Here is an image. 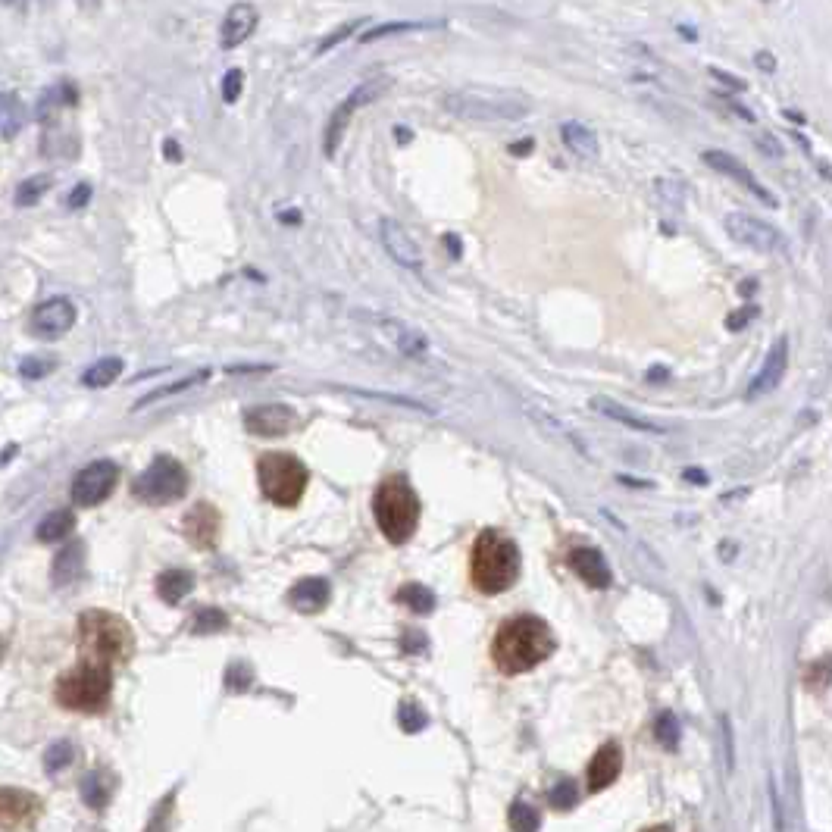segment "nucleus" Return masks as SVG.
<instances>
[{
  "label": "nucleus",
  "mask_w": 832,
  "mask_h": 832,
  "mask_svg": "<svg viewBox=\"0 0 832 832\" xmlns=\"http://www.w3.org/2000/svg\"><path fill=\"white\" fill-rule=\"evenodd\" d=\"M557 642H554V632L542 617H513L507 623H501L495 642H492V660L495 667L507 676H517V673H529L535 670L542 660H548L554 654Z\"/></svg>",
  "instance_id": "nucleus-1"
},
{
  "label": "nucleus",
  "mask_w": 832,
  "mask_h": 832,
  "mask_svg": "<svg viewBox=\"0 0 832 832\" xmlns=\"http://www.w3.org/2000/svg\"><path fill=\"white\" fill-rule=\"evenodd\" d=\"M520 576V551L498 529H482L470 551V579L482 595L507 592Z\"/></svg>",
  "instance_id": "nucleus-2"
},
{
  "label": "nucleus",
  "mask_w": 832,
  "mask_h": 832,
  "mask_svg": "<svg viewBox=\"0 0 832 832\" xmlns=\"http://www.w3.org/2000/svg\"><path fill=\"white\" fill-rule=\"evenodd\" d=\"M445 110L467 122H520L532 113V101L523 91L507 88H460L445 94Z\"/></svg>",
  "instance_id": "nucleus-3"
},
{
  "label": "nucleus",
  "mask_w": 832,
  "mask_h": 832,
  "mask_svg": "<svg viewBox=\"0 0 832 832\" xmlns=\"http://www.w3.org/2000/svg\"><path fill=\"white\" fill-rule=\"evenodd\" d=\"M373 517L391 545H407L413 538L416 526H420V498L401 473L379 482L373 495Z\"/></svg>",
  "instance_id": "nucleus-4"
},
{
  "label": "nucleus",
  "mask_w": 832,
  "mask_h": 832,
  "mask_svg": "<svg viewBox=\"0 0 832 832\" xmlns=\"http://www.w3.org/2000/svg\"><path fill=\"white\" fill-rule=\"evenodd\" d=\"M79 639H82V648L91 664H101V667L122 664V660H129L135 651L129 623L110 614V610H88V614H82Z\"/></svg>",
  "instance_id": "nucleus-5"
},
{
  "label": "nucleus",
  "mask_w": 832,
  "mask_h": 832,
  "mask_svg": "<svg viewBox=\"0 0 832 832\" xmlns=\"http://www.w3.org/2000/svg\"><path fill=\"white\" fill-rule=\"evenodd\" d=\"M110 692H113V676L110 667L101 664H79L76 670H69L57 679V701L66 707V711H79V714H101L110 704Z\"/></svg>",
  "instance_id": "nucleus-6"
},
{
  "label": "nucleus",
  "mask_w": 832,
  "mask_h": 832,
  "mask_svg": "<svg viewBox=\"0 0 832 832\" xmlns=\"http://www.w3.org/2000/svg\"><path fill=\"white\" fill-rule=\"evenodd\" d=\"M257 482L266 501L276 507H295L310 485V470L295 454H263L257 460Z\"/></svg>",
  "instance_id": "nucleus-7"
},
{
  "label": "nucleus",
  "mask_w": 832,
  "mask_h": 832,
  "mask_svg": "<svg viewBox=\"0 0 832 832\" xmlns=\"http://www.w3.org/2000/svg\"><path fill=\"white\" fill-rule=\"evenodd\" d=\"M188 492V473L185 467L169 454L151 460V467L132 482V495L144 504H173Z\"/></svg>",
  "instance_id": "nucleus-8"
},
{
  "label": "nucleus",
  "mask_w": 832,
  "mask_h": 832,
  "mask_svg": "<svg viewBox=\"0 0 832 832\" xmlns=\"http://www.w3.org/2000/svg\"><path fill=\"white\" fill-rule=\"evenodd\" d=\"M388 88H391V79H388V76H373V79H366L363 85H357V88L345 97V101H341V104L335 107V113H332V119H329V126H326V135H323V148H326L329 157H335L341 138H345V129H348L351 116H354L360 107L379 101V97H382Z\"/></svg>",
  "instance_id": "nucleus-9"
},
{
  "label": "nucleus",
  "mask_w": 832,
  "mask_h": 832,
  "mask_svg": "<svg viewBox=\"0 0 832 832\" xmlns=\"http://www.w3.org/2000/svg\"><path fill=\"white\" fill-rule=\"evenodd\" d=\"M119 482V467L113 460H94L88 467H82L72 479V501L79 507H97L113 495V488Z\"/></svg>",
  "instance_id": "nucleus-10"
},
{
  "label": "nucleus",
  "mask_w": 832,
  "mask_h": 832,
  "mask_svg": "<svg viewBox=\"0 0 832 832\" xmlns=\"http://www.w3.org/2000/svg\"><path fill=\"white\" fill-rule=\"evenodd\" d=\"M726 232L751 251H779L782 254L789 248L786 238H782V232L776 226L764 223V219H757L751 213H729L726 216Z\"/></svg>",
  "instance_id": "nucleus-11"
},
{
  "label": "nucleus",
  "mask_w": 832,
  "mask_h": 832,
  "mask_svg": "<svg viewBox=\"0 0 832 832\" xmlns=\"http://www.w3.org/2000/svg\"><path fill=\"white\" fill-rule=\"evenodd\" d=\"M76 326V304L69 298L41 301L29 316V332L41 341H57Z\"/></svg>",
  "instance_id": "nucleus-12"
},
{
  "label": "nucleus",
  "mask_w": 832,
  "mask_h": 832,
  "mask_svg": "<svg viewBox=\"0 0 832 832\" xmlns=\"http://www.w3.org/2000/svg\"><path fill=\"white\" fill-rule=\"evenodd\" d=\"M298 423L295 407L288 404H260V407H248L244 410V429L251 435H263V438H279L285 432H291Z\"/></svg>",
  "instance_id": "nucleus-13"
},
{
  "label": "nucleus",
  "mask_w": 832,
  "mask_h": 832,
  "mask_svg": "<svg viewBox=\"0 0 832 832\" xmlns=\"http://www.w3.org/2000/svg\"><path fill=\"white\" fill-rule=\"evenodd\" d=\"M379 235L388 257L395 260L398 266L410 269V273H423V251L420 244L410 238V232L398 223V219H382L379 223Z\"/></svg>",
  "instance_id": "nucleus-14"
},
{
  "label": "nucleus",
  "mask_w": 832,
  "mask_h": 832,
  "mask_svg": "<svg viewBox=\"0 0 832 832\" xmlns=\"http://www.w3.org/2000/svg\"><path fill=\"white\" fill-rule=\"evenodd\" d=\"M701 160L711 166V169H717V173H723V176H729V179H736L739 185H745L754 198H761L767 207H776L779 201H776V194L767 188V185H761V179H754V173L751 169L739 160V157H732V154H726V151H704L701 154Z\"/></svg>",
  "instance_id": "nucleus-15"
},
{
  "label": "nucleus",
  "mask_w": 832,
  "mask_h": 832,
  "mask_svg": "<svg viewBox=\"0 0 832 832\" xmlns=\"http://www.w3.org/2000/svg\"><path fill=\"white\" fill-rule=\"evenodd\" d=\"M182 526H185V535H188V542L194 548L210 551L219 542V526H223V517H219V510L213 504L201 501V504H194L185 513V523Z\"/></svg>",
  "instance_id": "nucleus-16"
},
{
  "label": "nucleus",
  "mask_w": 832,
  "mask_h": 832,
  "mask_svg": "<svg viewBox=\"0 0 832 832\" xmlns=\"http://www.w3.org/2000/svg\"><path fill=\"white\" fill-rule=\"evenodd\" d=\"M41 811V801L32 792H22V789H0V829H22L35 823Z\"/></svg>",
  "instance_id": "nucleus-17"
},
{
  "label": "nucleus",
  "mask_w": 832,
  "mask_h": 832,
  "mask_svg": "<svg viewBox=\"0 0 832 832\" xmlns=\"http://www.w3.org/2000/svg\"><path fill=\"white\" fill-rule=\"evenodd\" d=\"M786 370H789V338L782 335V338L773 341V348H770V354L761 366V373H757L754 382L748 385V398L776 391L782 385V379H786Z\"/></svg>",
  "instance_id": "nucleus-18"
},
{
  "label": "nucleus",
  "mask_w": 832,
  "mask_h": 832,
  "mask_svg": "<svg viewBox=\"0 0 832 832\" xmlns=\"http://www.w3.org/2000/svg\"><path fill=\"white\" fill-rule=\"evenodd\" d=\"M567 564L589 589H610V582H614V573H610L607 560L598 548H573Z\"/></svg>",
  "instance_id": "nucleus-19"
},
{
  "label": "nucleus",
  "mask_w": 832,
  "mask_h": 832,
  "mask_svg": "<svg viewBox=\"0 0 832 832\" xmlns=\"http://www.w3.org/2000/svg\"><path fill=\"white\" fill-rule=\"evenodd\" d=\"M257 26H260V10L254 4H235L223 19V29H219L223 51H235L238 44H244L254 35Z\"/></svg>",
  "instance_id": "nucleus-20"
},
{
  "label": "nucleus",
  "mask_w": 832,
  "mask_h": 832,
  "mask_svg": "<svg viewBox=\"0 0 832 832\" xmlns=\"http://www.w3.org/2000/svg\"><path fill=\"white\" fill-rule=\"evenodd\" d=\"M379 329L391 345H395L398 354L413 357V360H423L429 354V341L416 326H407V323L395 320V316H385V320H379Z\"/></svg>",
  "instance_id": "nucleus-21"
},
{
  "label": "nucleus",
  "mask_w": 832,
  "mask_h": 832,
  "mask_svg": "<svg viewBox=\"0 0 832 832\" xmlns=\"http://www.w3.org/2000/svg\"><path fill=\"white\" fill-rule=\"evenodd\" d=\"M329 598H332V585L323 576H307L291 585V592H288V604L301 610V614H320V610L329 604Z\"/></svg>",
  "instance_id": "nucleus-22"
},
{
  "label": "nucleus",
  "mask_w": 832,
  "mask_h": 832,
  "mask_svg": "<svg viewBox=\"0 0 832 832\" xmlns=\"http://www.w3.org/2000/svg\"><path fill=\"white\" fill-rule=\"evenodd\" d=\"M623 770V751L617 742H607L595 751L592 764H589V789L592 792H604L607 786H614Z\"/></svg>",
  "instance_id": "nucleus-23"
},
{
  "label": "nucleus",
  "mask_w": 832,
  "mask_h": 832,
  "mask_svg": "<svg viewBox=\"0 0 832 832\" xmlns=\"http://www.w3.org/2000/svg\"><path fill=\"white\" fill-rule=\"evenodd\" d=\"M589 404H592L595 413L607 416V420H614V423H623L626 429L648 432V435H664V432H667V426H657V423H651V420H642V416H635L632 410H626L623 404L610 401V398H592Z\"/></svg>",
  "instance_id": "nucleus-24"
},
{
  "label": "nucleus",
  "mask_w": 832,
  "mask_h": 832,
  "mask_svg": "<svg viewBox=\"0 0 832 832\" xmlns=\"http://www.w3.org/2000/svg\"><path fill=\"white\" fill-rule=\"evenodd\" d=\"M85 570V545L82 542H69L57 551L54 557V570H51V579L57 589H63V585H69L72 579H79Z\"/></svg>",
  "instance_id": "nucleus-25"
},
{
  "label": "nucleus",
  "mask_w": 832,
  "mask_h": 832,
  "mask_svg": "<svg viewBox=\"0 0 832 832\" xmlns=\"http://www.w3.org/2000/svg\"><path fill=\"white\" fill-rule=\"evenodd\" d=\"M560 135H564V141H567V148L573 151V154H579V157H589V160H595L598 157V135L585 126V122H576V119H570V122H564V126H560Z\"/></svg>",
  "instance_id": "nucleus-26"
},
{
  "label": "nucleus",
  "mask_w": 832,
  "mask_h": 832,
  "mask_svg": "<svg viewBox=\"0 0 832 832\" xmlns=\"http://www.w3.org/2000/svg\"><path fill=\"white\" fill-rule=\"evenodd\" d=\"M72 529H76V513H72V510H54V513H47V517L38 523L35 535H38V542L51 545V542H63V538H69Z\"/></svg>",
  "instance_id": "nucleus-27"
},
{
  "label": "nucleus",
  "mask_w": 832,
  "mask_h": 832,
  "mask_svg": "<svg viewBox=\"0 0 832 832\" xmlns=\"http://www.w3.org/2000/svg\"><path fill=\"white\" fill-rule=\"evenodd\" d=\"M191 589H194V573L188 570H166L157 576V595L166 604H179L185 595H191Z\"/></svg>",
  "instance_id": "nucleus-28"
},
{
  "label": "nucleus",
  "mask_w": 832,
  "mask_h": 832,
  "mask_svg": "<svg viewBox=\"0 0 832 832\" xmlns=\"http://www.w3.org/2000/svg\"><path fill=\"white\" fill-rule=\"evenodd\" d=\"M22 126H26V107H22L19 94H0V132H4V138H16Z\"/></svg>",
  "instance_id": "nucleus-29"
},
{
  "label": "nucleus",
  "mask_w": 832,
  "mask_h": 832,
  "mask_svg": "<svg viewBox=\"0 0 832 832\" xmlns=\"http://www.w3.org/2000/svg\"><path fill=\"white\" fill-rule=\"evenodd\" d=\"M119 376H122V360L119 357H104V360H97L94 366H88L85 376H82V385H88V388H107Z\"/></svg>",
  "instance_id": "nucleus-30"
},
{
  "label": "nucleus",
  "mask_w": 832,
  "mask_h": 832,
  "mask_svg": "<svg viewBox=\"0 0 832 832\" xmlns=\"http://www.w3.org/2000/svg\"><path fill=\"white\" fill-rule=\"evenodd\" d=\"M207 379H210V370H198V373H191V376H185V379H176V382H169V385H160L157 391H151V395H144V398L135 404V410L148 407V404H154V401H163V398H169V395H182V391H188V388H194V385H201V382H207Z\"/></svg>",
  "instance_id": "nucleus-31"
},
{
  "label": "nucleus",
  "mask_w": 832,
  "mask_h": 832,
  "mask_svg": "<svg viewBox=\"0 0 832 832\" xmlns=\"http://www.w3.org/2000/svg\"><path fill=\"white\" fill-rule=\"evenodd\" d=\"M398 601H401L404 607H410L413 614H420V617H426V614H432V610H435V595L426 589V585H420V582L401 585V589H398Z\"/></svg>",
  "instance_id": "nucleus-32"
},
{
  "label": "nucleus",
  "mask_w": 832,
  "mask_h": 832,
  "mask_svg": "<svg viewBox=\"0 0 832 832\" xmlns=\"http://www.w3.org/2000/svg\"><path fill=\"white\" fill-rule=\"evenodd\" d=\"M51 185H54V176H51V173L29 176L26 182H22V185L16 188V204H19V207H32V204H38V201L44 198V194L51 191Z\"/></svg>",
  "instance_id": "nucleus-33"
},
{
  "label": "nucleus",
  "mask_w": 832,
  "mask_h": 832,
  "mask_svg": "<svg viewBox=\"0 0 832 832\" xmlns=\"http://www.w3.org/2000/svg\"><path fill=\"white\" fill-rule=\"evenodd\" d=\"M226 626H229V617L223 614V610L204 607V610H198V617H194L191 632H194V635H207V632H223Z\"/></svg>",
  "instance_id": "nucleus-34"
},
{
  "label": "nucleus",
  "mask_w": 832,
  "mask_h": 832,
  "mask_svg": "<svg viewBox=\"0 0 832 832\" xmlns=\"http://www.w3.org/2000/svg\"><path fill=\"white\" fill-rule=\"evenodd\" d=\"M82 798L94 807V811H101V807L110 801V786L101 779V773H91L82 782Z\"/></svg>",
  "instance_id": "nucleus-35"
},
{
  "label": "nucleus",
  "mask_w": 832,
  "mask_h": 832,
  "mask_svg": "<svg viewBox=\"0 0 832 832\" xmlns=\"http://www.w3.org/2000/svg\"><path fill=\"white\" fill-rule=\"evenodd\" d=\"M507 817H510L513 832H538V823H542V817H538L535 807H529V804H523V801L513 804Z\"/></svg>",
  "instance_id": "nucleus-36"
},
{
  "label": "nucleus",
  "mask_w": 832,
  "mask_h": 832,
  "mask_svg": "<svg viewBox=\"0 0 832 832\" xmlns=\"http://www.w3.org/2000/svg\"><path fill=\"white\" fill-rule=\"evenodd\" d=\"M654 736H657V742L664 745V748H676L679 745V720L670 714V711H664L657 717V726H654Z\"/></svg>",
  "instance_id": "nucleus-37"
},
{
  "label": "nucleus",
  "mask_w": 832,
  "mask_h": 832,
  "mask_svg": "<svg viewBox=\"0 0 832 832\" xmlns=\"http://www.w3.org/2000/svg\"><path fill=\"white\" fill-rule=\"evenodd\" d=\"M416 29H429V22H388V26H376V29H370V32H363L360 41L370 44V41H379V38H388V35L416 32Z\"/></svg>",
  "instance_id": "nucleus-38"
},
{
  "label": "nucleus",
  "mask_w": 832,
  "mask_h": 832,
  "mask_svg": "<svg viewBox=\"0 0 832 832\" xmlns=\"http://www.w3.org/2000/svg\"><path fill=\"white\" fill-rule=\"evenodd\" d=\"M548 801H551V807H557V811H570V807L579 801V789L573 786L570 779H560L557 786L548 792Z\"/></svg>",
  "instance_id": "nucleus-39"
},
{
  "label": "nucleus",
  "mask_w": 832,
  "mask_h": 832,
  "mask_svg": "<svg viewBox=\"0 0 832 832\" xmlns=\"http://www.w3.org/2000/svg\"><path fill=\"white\" fill-rule=\"evenodd\" d=\"M69 761H72V745L69 742H57V745L47 748V754H44L47 773H60Z\"/></svg>",
  "instance_id": "nucleus-40"
},
{
  "label": "nucleus",
  "mask_w": 832,
  "mask_h": 832,
  "mask_svg": "<svg viewBox=\"0 0 832 832\" xmlns=\"http://www.w3.org/2000/svg\"><path fill=\"white\" fill-rule=\"evenodd\" d=\"M351 391V395H366V398H376V401H391V404H401V407H413V410H420V413H432L426 404L420 401H413V398H398V395H379V391H360V388H345Z\"/></svg>",
  "instance_id": "nucleus-41"
},
{
  "label": "nucleus",
  "mask_w": 832,
  "mask_h": 832,
  "mask_svg": "<svg viewBox=\"0 0 832 832\" xmlns=\"http://www.w3.org/2000/svg\"><path fill=\"white\" fill-rule=\"evenodd\" d=\"M51 370H54V360H41V357H26L19 363V373L29 379H44Z\"/></svg>",
  "instance_id": "nucleus-42"
},
{
  "label": "nucleus",
  "mask_w": 832,
  "mask_h": 832,
  "mask_svg": "<svg viewBox=\"0 0 832 832\" xmlns=\"http://www.w3.org/2000/svg\"><path fill=\"white\" fill-rule=\"evenodd\" d=\"M241 88H244V72L241 69H229L226 79H223V101L235 104L238 97H241Z\"/></svg>",
  "instance_id": "nucleus-43"
},
{
  "label": "nucleus",
  "mask_w": 832,
  "mask_h": 832,
  "mask_svg": "<svg viewBox=\"0 0 832 832\" xmlns=\"http://www.w3.org/2000/svg\"><path fill=\"white\" fill-rule=\"evenodd\" d=\"M401 726L407 732H420L426 726V714L416 704H401Z\"/></svg>",
  "instance_id": "nucleus-44"
},
{
  "label": "nucleus",
  "mask_w": 832,
  "mask_h": 832,
  "mask_svg": "<svg viewBox=\"0 0 832 832\" xmlns=\"http://www.w3.org/2000/svg\"><path fill=\"white\" fill-rule=\"evenodd\" d=\"M654 188H657V194H660V201H664V204H673V207L685 198V188H682L679 182H673V179H660Z\"/></svg>",
  "instance_id": "nucleus-45"
},
{
  "label": "nucleus",
  "mask_w": 832,
  "mask_h": 832,
  "mask_svg": "<svg viewBox=\"0 0 832 832\" xmlns=\"http://www.w3.org/2000/svg\"><path fill=\"white\" fill-rule=\"evenodd\" d=\"M357 26H360L357 19H354V22H345V26H341L338 32H332V35H329V38H326V41H323L320 47H316V54H326V51H332V47H335V44H341V41H345V38H348V35H351V32L357 29Z\"/></svg>",
  "instance_id": "nucleus-46"
},
{
  "label": "nucleus",
  "mask_w": 832,
  "mask_h": 832,
  "mask_svg": "<svg viewBox=\"0 0 832 832\" xmlns=\"http://www.w3.org/2000/svg\"><path fill=\"white\" fill-rule=\"evenodd\" d=\"M757 313H761V307H757V304H745V310H739V313H732V316H729L726 326H729L732 332H736V329H745V323H748V320H754Z\"/></svg>",
  "instance_id": "nucleus-47"
},
{
  "label": "nucleus",
  "mask_w": 832,
  "mask_h": 832,
  "mask_svg": "<svg viewBox=\"0 0 832 832\" xmlns=\"http://www.w3.org/2000/svg\"><path fill=\"white\" fill-rule=\"evenodd\" d=\"M88 198H91V185H88V182H82V185H76V188L69 191L66 204H69L72 210H79V207H85V204H88Z\"/></svg>",
  "instance_id": "nucleus-48"
},
{
  "label": "nucleus",
  "mask_w": 832,
  "mask_h": 832,
  "mask_svg": "<svg viewBox=\"0 0 832 832\" xmlns=\"http://www.w3.org/2000/svg\"><path fill=\"white\" fill-rule=\"evenodd\" d=\"M273 370V363H251V366H229V373L238 376V373H269Z\"/></svg>",
  "instance_id": "nucleus-49"
},
{
  "label": "nucleus",
  "mask_w": 832,
  "mask_h": 832,
  "mask_svg": "<svg viewBox=\"0 0 832 832\" xmlns=\"http://www.w3.org/2000/svg\"><path fill=\"white\" fill-rule=\"evenodd\" d=\"M711 76H714L717 82L729 85V88H736V91H745V82H742V79H732L729 72H723V69H711Z\"/></svg>",
  "instance_id": "nucleus-50"
},
{
  "label": "nucleus",
  "mask_w": 832,
  "mask_h": 832,
  "mask_svg": "<svg viewBox=\"0 0 832 832\" xmlns=\"http://www.w3.org/2000/svg\"><path fill=\"white\" fill-rule=\"evenodd\" d=\"M720 726H723V745H726V767H732V739H729V720L720 717Z\"/></svg>",
  "instance_id": "nucleus-51"
},
{
  "label": "nucleus",
  "mask_w": 832,
  "mask_h": 832,
  "mask_svg": "<svg viewBox=\"0 0 832 832\" xmlns=\"http://www.w3.org/2000/svg\"><path fill=\"white\" fill-rule=\"evenodd\" d=\"M670 379V370H664V366H651L648 370V382H667Z\"/></svg>",
  "instance_id": "nucleus-52"
},
{
  "label": "nucleus",
  "mask_w": 832,
  "mask_h": 832,
  "mask_svg": "<svg viewBox=\"0 0 832 832\" xmlns=\"http://www.w3.org/2000/svg\"><path fill=\"white\" fill-rule=\"evenodd\" d=\"M163 148H166V160H176V163L182 160V151H179V144H176V141H166Z\"/></svg>",
  "instance_id": "nucleus-53"
},
{
  "label": "nucleus",
  "mask_w": 832,
  "mask_h": 832,
  "mask_svg": "<svg viewBox=\"0 0 832 832\" xmlns=\"http://www.w3.org/2000/svg\"><path fill=\"white\" fill-rule=\"evenodd\" d=\"M757 66H764L767 72H773V69H776V63H773V57H770L767 51H761V54H757Z\"/></svg>",
  "instance_id": "nucleus-54"
},
{
  "label": "nucleus",
  "mask_w": 832,
  "mask_h": 832,
  "mask_svg": "<svg viewBox=\"0 0 832 832\" xmlns=\"http://www.w3.org/2000/svg\"><path fill=\"white\" fill-rule=\"evenodd\" d=\"M529 148H532V141H520V144H510V154H517V157H523V154H529Z\"/></svg>",
  "instance_id": "nucleus-55"
},
{
  "label": "nucleus",
  "mask_w": 832,
  "mask_h": 832,
  "mask_svg": "<svg viewBox=\"0 0 832 832\" xmlns=\"http://www.w3.org/2000/svg\"><path fill=\"white\" fill-rule=\"evenodd\" d=\"M682 476H685V479H689V482H695V485H704V482H707L701 470H685Z\"/></svg>",
  "instance_id": "nucleus-56"
},
{
  "label": "nucleus",
  "mask_w": 832,
  "mask_h": 832,
  "mask_svg": "<svg viewBox=\"0 0 832 832\" xmlns=\"http://www.w3.org/2000/svg\"><path fill=\"white\" fill-rule=\"evenodd\" d=\"M279 219H282V223H301V213H298V210H288V213H282Z\"/></svg>",
  "instance_id": "nucleus-57"
},
{
  "label": "nucleus",
  "mask_w": 832,
  "mask_h": 832,
  "mask_svg": "<svg viewBox=\"0 0 832 832\" xmlns=\"http://www.w3.org/2000/svg\"><path fill=\"white\" fill-rule=\"evenodd\" d=\"M445 241H448V248H451V257H460V244H457V238H454V235H445Z\"/></svg>",
  "instance_id": "nucleus-58"
},
{
  "label": "nucleus",
  "mask_w": 832,
  "mask_h": 832,
  "mask_svg": "<svg viewBox=\"0 0 832 832\" xmlns=\"http://www.w3.org/2000/svg\"><path fill=\"white\" fill-rule=\"evenodd\" d=\"M645 832H673V829L670 826H648Z\"/></svg>",
  "instance_id": "nucleus-59"
},
{
  "label": "nucleus",
  "mask_w": 832,
  "mask_h": 832,
  "mask_svg": "<svg viewBox=\"0 0 832 832\" xmlns=\"http://www.w3.org/2000/svg\"><path fill=\"white\" fill-rule=\"evenodd\" d=\"M0 657H4V642H0Z\"/></svg>",
  "instance_id": "nucleus-60"
}]
</instances>
